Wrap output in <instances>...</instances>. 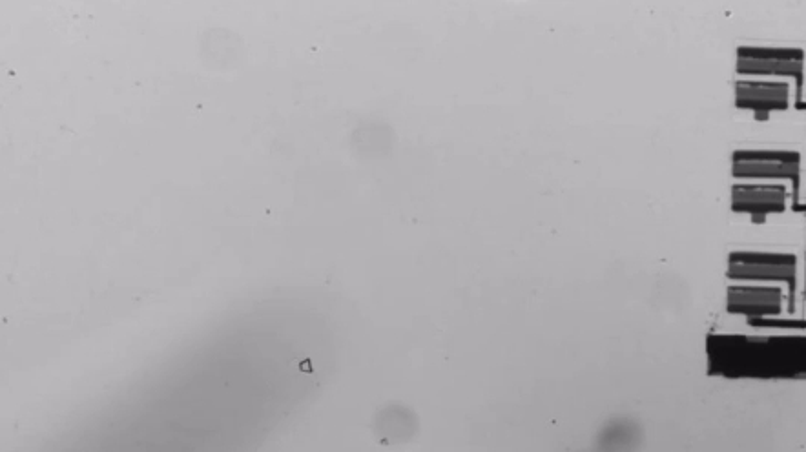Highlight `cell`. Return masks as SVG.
I'll use <instances>...</instances> for the list:
<instances>
[{"label":"cell","mask_w":806,"mask_h":452,"mask_svg":"<svg viewBox=\"0 0 806 452\" xmlns=\"http://www.w3.org/2000/svg\"><path fill=\"white\" fill-rule=\"evenodd\" d=\"M713 374L737 376H797L803 367V347L797 339H752L748 336H713L708 339Z\"/></svg>","instance_id":"1"},{"label":"cell","mask_w":806,"mask_h":452,"mask_svg":"<svg viewBox=\"0 0 806 452\" xmlns=\"http://www.w3.org/2000/svg\"><path fill=\"white\" fill-rule=\"evenodd\" d=\"M728 310L748 318H772L783 312L781 288L730 287Z\"/></svg>","instance_id":"2"},{"label":"cell","mask_w":806,"mask_h":452,"mask_svg":"<svg viewBox=\"0 0 806 452\" xmlns=\"http://www.w3.org/2000/svg\"><path fill=\"white\" fill-rule=\"evenodd\" d=\"M788 103V84L741 81L735 86V104L744 110H754L761 119L770 112L786 110Z\"/></svg>","instance_id":"3"},{"label":"cell","mask_w":806,"mask_h":452,"mask_svg":"<svg viewBox=\"0 0 806 452\" xmlns=\"http://www.w3.org/2000/svg\"><path fill=\"white\" fill-rule=\"evenodd\" d=\"M786 206V190L783 186L739 185L732 192V208L735 212L752 214L763 219L768 214H779Z\"/></svg>","instance_id":"4"},{"label":"cell","mask_w":806,"mask_h":452,"mask_svg":"<svg viewBox=\"0 0 806 452\" xmlns=\"http://www.w3.org/2000/svg\"><path fill=\"white\" fill-rule=\"evenodd\" d=\"M728 278L737 281H783L790 288L794 301L797 283V265H744L730 263Z\"/></svg>","instance_id":"5"},{"label":"cell","mask_w":806,"mask_h":452,"mask_svg":"<svg viewBox=\"0 0 806 452\" xmlns=\"http://www.w3.org/2000/svg\"><path fill=\"white\" fill-rule=\"evenodd\" d=\"M732 172L739 179H788L797 192L799 161H734Z\"/></svg>","instance_id":"6"},{"label":"cell","mask_w":806,"mask_h":452,"mask_svg":"<svg viewBox=\"0 0 806 452\" xmlns=\"http://www.w3.org/2000/svg\"><path fill=\"white\" fill-rule=\"evenodd\" d=\"M737 73L741 75H783L803 79V61H757V59H737Z\"/></svg>","instance_id":"7"},{"label":"cell","mask_w":806,"mask_h":452,"mask_svg":"<svg viewBox=\"0 0 806 452\" xmlns=\"http://www.w3.org/2000/svg\"><path fill=\"white\" fill-rule=\"evenodd\" d=\"M741 59H757V61H803L801 50L792 48H748L743 46L737 50Z\"/></svg>","instance_id":"8"},{"label":"cell","mask_w":806,"mask_h":452,"mask_svg":"<svg viewBox=\"0 0 806 452\" xmlns=\"http://www.w3.org/2000/svg\"><path fill=\"white\" fill-rule=\"evenodd\" d=\"M730 263L744 265H797V259L788 254H752V252H734Z\"/></svg>","instance_id":"9"}]
</instances>
